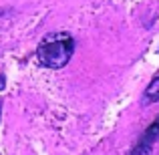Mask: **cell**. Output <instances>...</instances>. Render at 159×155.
<instances>
[{
  "label": "cell",
  "mask_w": 159,
  "mask_h": 155,
  "mask_svg": "<svg viewBox=\"0 0 159 155\" xmlns=\"http://www.w3.org/2000/svg\"><path fill=\"white\" fill-rule=\"evenodd\" d=\"M75 51V40L69 32H52L47 34L36 47V61L44 69H62L70 61Z\"/></svg>",
  "instance_id": "1"
},
{
  "label": "cell",
  "mask_w": 159,
  "mask_h": 155,
  "mask_svg": "<svg viewBox=\"0 0 159 155\" xmlns=\"http://www.w3.org/2000/svg\"><path fill=\"white\" fill-rule=\"evenodd\" d=\"M157 141H159V115H157V119L145 129L143 137H141L139 143L135 145V151H131L129 155H145V153H149V149H151L153 143H157Z\"/></svg>",
  "instance_id": "2"
},
{
  "label": "cell",
  "mask_w": 159,
  "mask_h": 155,
  "mask_svg": "<svg viewBox=\"0 0 159 155\" xmlns=\"http://www.w3.org/2000/svg\"><path fill=\"white\" fill-rule=\"evenodd\" d=\"M151 103H159V77L153 79L147 91L143 93V105H151Z\"/></svg>",
  "instance_id": "3"
},
{
  "label": "cell",
  "mask_w": 159,
  "mask_h": 155,
  "mask_svg": "<svg viewBox=\"0 0 159 155\" xmlns=\"http://www.w3.org/2000/svg\"><path fill=\"white\" fill-rule=\"evenodd\" d=\"M4 87H6V79H4V77H2V75H0V91H2V89H4Z\"/></svg>",
  "instance_id": "4"
},
{
  "label": "cell",
  "mask_w": 159,
  "mask_h": 155,
  "mask_svg": "<svg viewBox=\"0 0 159 155\" xmlns=\"http://www.w3.org/2000/svg\"><path fill=\"white\" fill-rule=\"evenodd\" d=\"M0 115H2V103H0Z\"/></svg>",
  "instance_id": "5"
}]
</instances>
